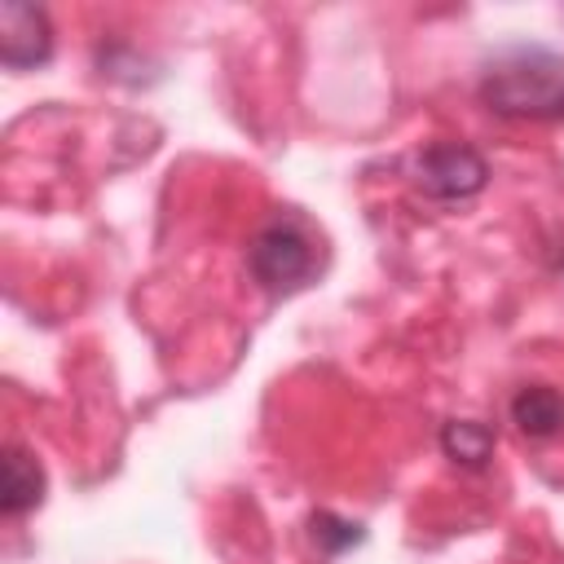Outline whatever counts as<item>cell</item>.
I'll return each mask as SVG.
<instances>
[{
  "mask_svg": "<svg viewBox=\"0 0 564 564\" xmlns=\"http://www.w3.org/2000/svg\"><path fill=\"white\" fill-rule=\"evenodd\" d=\"M410 176L414 185L427 194V198H441V203H454V198H471L485 189L489 181V163L480 150L463 145V141H436V145H423L410 163Z\"/></svg>",
  "mask_w": 564,
  "mask_h": 564,
  "instance_id": "cell-3",
  "label": "cell"
},
{
  "mask_svg": "<svg viewBox=\"0 0 564 564\" xmlns=\"http://www.w3.org/2000/svg\"><path fill=\"white\" fill-rule=\"evenodd\" d=\"M247 269L264 291L286 295V291H300L317 278L322 251L300 220H269L247 247Z\"/></svg>",
  "mask_w": 564,
  "mask_h": 564,
  "instance_id": "cell-2",
  "label": "cell"
},
{
  "mask_svg": "<svg viewBox=\"0 0 564 564\" xmlns=\"http://www.w3.org/2000/svg\"><path fill=\"white\" fill-rule=\"evenodd\" d=\"M511 423H516L524 436H533V441L555 436V432L564 427V392H555V388H546V383L520 388V392L511 397Z\"/></svg>",
  "mask_w": 564,
  "mask_h": 564,
  "instance_id": "cell-6",
  "label": "cell"
},
{
  "mask_svg": "<svg viewBox=\"0 0 564 564\" xmlns=\"http://www.w3.org/2000/svg\"><path fill=\"white\" fill-rule=\"evenodd\" d=\"M441 449L463 467H485L494 454V427L476 419H454L441 427Z\"/></svg>",
  "mask_w": 564,
  "mask_h": 564,
  "instance_id": "cell-7",
  "label": "cell"
},
{
  "mask_svg": "<svg viewBox=\"0 0 564 564\" xmlns=\"http://www.w3.org/2000/svg\"><path fill=\"white\" fill-rule=\"evenodd\" d=\"M313 542L322 546V551H344V546H352V542H361V529L357 524H348V520H335L330 511H322V516H313Z\"/></svg>",
  "mask_w": 564,
  "mask_h": 564,
  "instance_id": "cell-8",
  "label": "cell"
},
{
  "mask_svg": "<svg viewBox=\"0 0 564 564\" xmlns=\"http://www.w3.org/2000/svg\"><path fill=\"white\" fill-rule=\"evenodd\" d=\"M44 498V467L35 463L31 449L22 445H4V485H0V511L9 520L26 516L31 507H40Z\"/></svg>",
  "mask_w": 564,
  "mask_h": 564,
  "instance_id": "cell-5",
  "label": "cell"
},
{
  "mask_svg": "<svg viewBox=\"0 0 564 564\" xmlns=\"http://www.w3.org/2000/svg\"><path fill=\"white\" fill-rule=\"evenodd\" d=\"M480 101L507 119H564V57L546 48L502 53L480 79Z\"/></svg>",
  "mask_w": 564,
  "mask_h": 564,
  "instance_id": "cell-1",
  "label": "cell"
},
{
  "mask_svg": "<svg viewBox=\"0 0 564 564\" xmlns=\"http://www.w3.org/2000/svg\"><path fill=\"white\" fill-rule=\"evenodd\" d=\"M53 57V26L48 13L22 0L0 4V62L9 70H31Z\"/></svg>",
  "mask_w": 564,
  "mask_h": 564,
  "instance_id": "cell-4",
  "label": "cell"
}]
</instances>
